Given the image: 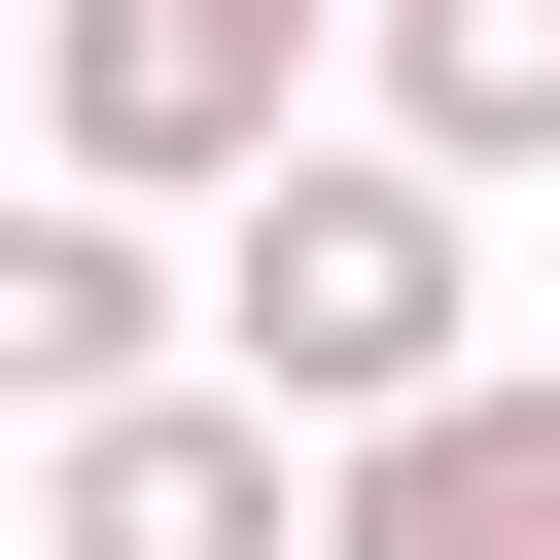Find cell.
<instances>
[{"instance_id":"cell-1","label":"cell","mask_w":560,"mask_h":560,"mask_svg":"<svg viewBox=\"0 0 560 560\" xmlns=\"http://www.w3.org/2000/svg\"><path fill=\"white\" fill-rule=\"evenodd\" d=\"M175 385H210V420H280V455H385L420 385H490V245H455V175L280 140V175L175 245Z\"/></svg>"},{"instance_id":"cell-2","label":"cell","mask_w":560,"mask_h":560,"mask_svg":"<svg viewBox=\"0 0 560 560\" xmlns=\"http://www.w3.org/2000/svg\"><path fill=\"white\" fill-rule=\"evenodd\" d=\"M35 560H315V455H280V420H210V385H140V420H70V455H35Z\"/></svg>"},{"instance_id":"cell-3","label":"cell","mask_w":560,"mask_h":560,"mask_svg":"<svg viewBox=\"0 0 560 560\" xmlns=\"http://www.w3.org/2000/svg\"><path fill=\"white\" fill-rule=\"evenodd\" d=\"M315 560H560V350L420 385L385 455H315Z\"/></svg>"},{"instance_id":"cell-4","label":"cell","mask_w":560,"mask_h":560,"mask_svg":"<svg viewBox=\"0 0 560 560\" xmlns=\"http://www.w3.org/2000/svg\"><path fill=\"white\" fill-rule=\"evenodd\" d=\"M140 385H175V245L70 210V175H0V420L70 455V420H140Z\"/></svg>"},{"instance_id":"cell-5","label":"cell","mask_w":560,"mask_h":560,"mask_svg":"<svg viewBox=\"0 0 560 560\" xmlns=\"http://www.w3.org/2000/svg\"><path fill=\"white\" fill-rule=\"evenodd\" d=\"M350 70H385V175H560V0H350Z\"/></svg>"},{"instance_id":"cell-6","label":"cell","mask_w":560,"mask_h":560,"mask_svg":"<svg viewBox=\"0 0 560 560\" xmlns=\"http://www.w3.org/2000/svg\"><path fill=\"white\" fill-rule=\"evenodd\" d=\"M175 35H280V70H350V0H175Z\"/></svg>"}]
</instances>
